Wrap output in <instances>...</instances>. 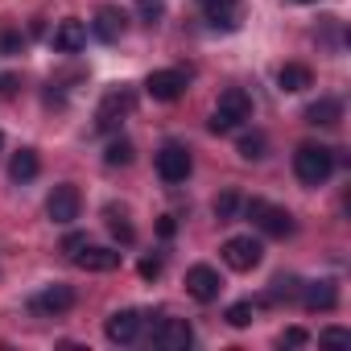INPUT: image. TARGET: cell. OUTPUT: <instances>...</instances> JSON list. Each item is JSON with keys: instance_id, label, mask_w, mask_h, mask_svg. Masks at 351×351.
<instances>
[{"instance_id": "cell-1", "label": "cell", "mask_w": 351, "mask_h": 351, "mask_svg": "<svg viewBox=\"0 0 351 351\" xmlns=\"http://www.w3.org/2000/svg\"><path fill=\"white\" fill-rule=\"evenodd\" d=\"M244 120H252V95H248L244 87H228V91L219 95V104H215L207 128H211L215 136H223V132H236Z\"/></svg>"}, {"instance_id": "cell-2", "label": "cell", "mask_w": 351, "mask_h": 351, "mask_svg": "<svg viewBox=\"0 0 351 351\" xmlns=\"http://www.w3.org/2000/svg\"><path fill=\"white\" fill-rule=\"evenodd\" d=\"M293 173H298V182H306V186H322L335 173V149H326V145H298Z\"/></svg>"}, {"instance_id": "cell-3", "label": "cell", "mask_w": 351, "mask_h": 351, "mask_svg": "<svg viewBox=\"0 0 351 351\" xmlns=\"http://www.w3.org/2000/svg\"><path fill=\"white\" fill-rule=\"evenodd\" d=\"M244 215H248L265 236H273V240L293 236V215H289L285 207H273V203H265V199H252V203H244Z\"/></svg>"}, {"instance_id": "cell-4", "label": "cell", "mask_w": 351, "mask_h": 351, "mask_svg": "<svg viewBox=\"0 0 351 351\" xmlns=\"http://www.w3.org/2000/svg\"><path fill=\"white\" fill-rule=\"evenodd\" d=\"M191 169H195V157H191L186 145H173V141L161 145V153H157V173H161V182L178 186V182L191 178Z\"/></svg>"}, {"instance_id": "cell-5", "label": "cell", "mask_w": 351, "mask_h": 351, "mask_svg": "<svg viewBox=\"0 0 351 351\" xmlns=\"http://www.w3.org/2000/svg\"><path fill=\"white\" fill-rule=\"evenodd\" d=\"M128 112H132V91H128V87H112V91L99 99V108H95V128H99V132H116Z\"/></svg>"}, {"instance_id": "cell-6", "label": "cell", "mask_w": 351, "mask_h": 351, "mask_svg": "<svg viewBox=\"0 0 351 351\" xmlns=\"http://www.w3.org/2000/svg\"><path fill=\"white\" fill-rule=\"evenodd\" d=\"M261 261H265V248H261V240H252V236H232V240L223 244V265L236 269V273H252Z\"/></svg>"}, {"instance_id": "cell-7", "label": "cell", "mask_w": 351, "mask_h": 351, "mask_svg": "<svg viewBox=\"0 0 351 351\" xmlns=\"http://www.w3.org/2000/svg\"><path fill=\"white\" fill-rule=\"evenodd\" d=\"M153 339L161 351H186L195 343V330L186 318H161V322H153Z\"/></svg>"}, {"instance_id": "cell-8", "label": "cell", "mask_w": 351, "mask_h": 351, "mask_svg": "<svg viewBox=\"0 0 351 351\" xmlns=\"http://www.w3.org/2000/svg\"><path fill=\"white\" fill-rule=\"evenodd\" d=\"M145 91H149V99H157V104L182 99V91H186V71H153V75L145 79Z\"/></svg>"}, {"instance_id": "cell-9", "label": "cell", "mask_w": 351, "mask_h": 351, "mask_svg": "<svg viewBox=\"0 0 351 351\" xmlns=\"http://www.w3.org/2000/svg\"><path fill=\"white\" fill-rule=\"evenodd\" d=\"M186 293L195 298V302H215L219 293H223V277H219V269H211V265H195L191 273H186Z\"/></svg>"}, {"instance_id": "cell-10", "label": "cell", "mask_w": 351, "mask_h": 351, "mask_svg": "<svg viewBox=\"0 0 351 351\" xmlns=\"http://www.w3.org/2000/svg\"><path fill=\"white\" fill-rule=\"evenodd\" d=\"M29 306H34V314H42V318H58V314H66V310L75 306V289L62 285V281H54V285H46Z\"/></svg>"}, {"instance_id": "cell-11", "label": "cell", "mask_w": 351, "mask_h": 351, "mask_svg": "<svg viewBox=\"0 0 351 351\" xmlns=\"http://www.w3.org/2000/svg\"><path fill=\"white\" fill-rule=\"evenodd\" d=\"M46 215L54 219V223H75L79 219V191L71 186V182H62V186H54L50 191V199H46Z\"/></svg>"}, {"instance_id": "cell-12", "label": "cell", "mask_w": 351, "mask_h": 351, "mask_svg": "<svg viewBox=\"0 0 351 351\" xmlns=\"http://www.w3.org/2000/svg\"><path fill=\"white\" fill-rule=\"evenodd\" d=\"M104 335H108V343H116V347L136 343V335H141V314H136V310H116V314H108Z\"/></svg>"}, {"instance_id": "cell-13", "label": "cell", "mask_w": 351, "mask_h": 351, "mask_svg": "<svg viewBox=\"0 0 351 351\" xmlns=\"http://www.w3.org/2000/svg\"><path fill=\"white\" fill-rule=\"evenodd\" d=\"M79 269H87V273H112V269H120V261H124V252H116V248H95V244H83L75 256H71Z\"/></svg>"}, {"instance_id": "cell-14", "label": "cell", "mask_w": 351, "mask_h": 351, "mask_svg": "<svg viewBox=\"0 0 351 351\" xmlns=\"http://www.w3.org/2000/svg\"><path fill=\"white\" fill-rule=\"evenodd\" d=\"M302 302H306V310H318V314H326V310H335L339 306V285L335 281H310V285H302Z\"/></svg>"}, {"instance_id": "cell-15", "label": "cell", "mask_w": 351, "mask_h": 351, "mask_svg": "<svg viewBox=\"0 0 351 351\" xmlns=\"http://www.w3.org/2000/svg\"><path fill=\"white\" fill-rule=\"evenodd\" d=\"M124 25H128V17H124L116 5H104V9L95 13V21H91V34H95L99 42H116V38L124 34Z\"/></svg>"}, {"instance_id": "cell-16", "label": "cell", "mask_w": 351, "mask_h": 351, "mask_svg": "<svg viewBox=\"0 0 351 351\" xmlns=\"http://www.w3.org/2000/svg\"><path fill=\"white\" fill-rule=\"evenodd\" d=\"M83 46H87V25L75 21V17H66V21L54 29V50H58V54H79Z\"/></svg>"}, {"instance_id": "cell-17", "label": "cell", "mask_w": 351, "mask_h": 351, "mask_svg": "<svg viewBox=\"0 0 351 351\" xmlns=\"http://www.w3.org/2000/svg\"><path fill=\"white\" fill-rule=\"evenodd\" d=\"M339 116H343V104H339L335 95H318V99L306 108V124H314V128H335Z\"/></svg>"}, {"instance_id": "cell-18", "label": "cell", "mask_w": 351, "mask_h": 351, "mask_svg": "<svg viewBox=\"0 0 351 351\" xmlns=\"http://www.w3.org/2000/svg\"><path fill=\"white\" fill-rule=\"evenodd\" d=\"M277 87H281L285 95H298V91L314 87V75H310V66H302V62H285L281 75H277Z\"/></svg>"}, {"instance_id": "cell-19", "label": "cell", "mask_w": 351, "mask_h": 351, "mask_svg": "<svg viewBox=\"0 0 351 351\" xmlns=\"http://www.w3.org/2000/svg\"><path fill=\"white\" fill-rule=\"evenodd\" d=\"M38 169H42L38 153H34V149H21V153H13V161H9V178H13L17 186H25V182L38 178Z\"/></svg>"}, {"instance_id": "cell-20", "label": "cell", "mask_w": 351, "mask_h": 351, "mask_svg": "<svg viewBox=\"0 0 351 351\" xmlns=\"http://www.w3.org/2000/svg\"><path fill=\"white\" fill-rule=\"evenodd\" d=\"M203 13L211 17V25L219 29H236V17H240V0H203Z\"/></svg>"}, {"instance_id": "cell-21", "label": "cell", "mask_w": 351, "mask_h": 351, "mask_svg": "<svg viewBox=\"0 0 351 351\" xmlns=\"http://www.w3.org/2000/svg\"><path fill=\"white\" fill-rule=\"evenodd\" d=\"M132 161V141H124V136H116V141H108V149H104V165H128Z\"/></svg>"}, {"instance_id": "cell-22", "label": "cell", "mask_w": 351, "mask_h": 351, "mask_svg": "<svg viewBox=\"0 0 351 351\" xmlns=\"http://www.w3.org/2000/svg\"><path fill=\"white\" fill-rule=\"evenodd\" d=\"M265 149H269L265 132H244V136H240V157H244V161H261Z\"/></svg>"}, {"instance_id": "cell-23", "label": "cell", "mask_w": 351, "mask_h": 351, "mask_svg": "<svg viewBox=\"0 0 351 351\" xmlns=\"http://www.w3.org/2000/svg\"><path fill=\"white\" fill-rule=\"evenodd\" d=\"M236 211H240V195H236V191H223V195L215 199V219L228 223V219H236Z\"/></svg>"}, {"instance_id": "cell-24", "label": "cell", "mask_w": 351, "mask_h": 351, "mask_svg": "<svg viewBox=\"0 0 351 351\" xmlns=\"http://www.w3.org/2000/svg\"><path fill=\"white\" fill-rule=\"evenodd\" d=\"M293 293H298V277H289V273H281V277H273V289H269V298H265V302H281V298L289 302Z\"/></svg>"}, {"instance_id": "cell-25", "label": "cell", "mask_w": 351, "mask_h": 351, "mask_svg": "<svg viewBox=\"0 0 351 351\" xmlns=\"http://www.w3.org/2000/svg\"><path fill=\"white\" fill-rule=\"evenodd\" d=\"M252 314H256V306L252 302H236V306H228V326H236V330H244L248 322H252Z\"/></svg>"}, {"instance_id": "cell-26", "label": "cell", "mask_w": 351, "mask_h": 351, "mask_svg": "<svg viewBox=\"0 0 351 351\" xmlns=\"http://www.w3.org/2000/svg\"><path fill=\"white\" fill-rule=\"evenodd\" d=\"M108 228H112V236H116L120 244H132V240H136V232H132V223H128L124 215H116V211H112V223H108Z\"/></svg>"}, {"instance_id": "cell-27", "label": "cell", "mask_w": 351, "mask_h": 351, "mask_svg": "<svg viewBox=\"0 0 351 351\" xmlns=\"http://www.w3.org/2000/svg\"><path fill=\"white\" fill-rule=\"evenodd\" d=\"M310 343V330L306 326H289L285 335H281V347H306Z\"/></svg>"}, {"instance_id": "cell-28", "label": "cell", "mask_w": 351, "mask_h": 351, "mask_svg": "<svg viewBox=\"0 0 351 351\" xmlns=\"http://www.w3.org/2000/svg\"><path fill=\"white\" fill-rule=\"evenodd\" d=\"M318 339H322V343H330V347H343V343H351V330H343V326H326Z\"/></svg>"}, {"instance_id": "cell-29", "label": "cell", "mask_w": 351, "mask_h": 351, "mask_svg": "<svg viewBox=\"0 0 351 351\" xmlns=\"http://www.w3.org/2000/svg\"><path fill=\"white\" fill-rule=\"evenodd\" d=\"M136 273H141L145 281H157V277H161V261H157V256H145V261L136 265Z\"/></svg>"}, {"instance_id": "cell-30", "label": "cell", "mask_w": 351, "mask_h": 351, "mask_svg": "<svg viewBox=\"0 0 351 351\" xmlns=\"http://www.w3.org/2000/svg\"><path fill=\"white\" fill-rule=\"evenodd\" d=\"M161 13H165V9H161V0H141V17H145L149 25H157Z\"/></svg>"}, {"instance_id": "cell-31", "label": "cell", "mask_w": 351, "mask_h": 351, "mask_svg": "<svg viewBox=\"0 0 351 351\" xmlns=\"http://www.w3.org/2000/svg\"><path fill=\"white\" fill-rule=\"evenodd\" d=\"M83 244H87V236H83V232H71V236L62 240V252H66V256H75V252H79Z\"/></svg>"}, {"instance_id": "cell-32", "label": "cell", "mask_w": 351, "mask_h": 351, "mask_svg": "<svg viewBox=\"0 0 351 351\" xmlns=\"http://www.w3.org/2000/svg\"><path fill=\"white\" fill-rule=\"evenodd\" d=\"M21 50V34H5L0 38V54H17Z\"/></svg>"}, {"instance_id": "cell-33", "label": "cell", "mask_w": 351, "mask_h": 351, "mask_svg": "<svg viewBox=\"0 0 351 351\" xmlns=\"http://www.w3.org/2000/svg\"><path fill=\"white\" fill-rule=\"evenodd\" d=\"M173 232H178V223H173V215H161V219H157V236H161V240H169Z\"/></svg>"}, {"instance_id": "cell-34", "label": "cell", "mask_w": 351, "mask_h": 351, "mask_svg": "<svg viewBox=\"0 0 351 351\" xmlns=\"http://www.w3.org/2000/svg\"><path fill=\"white\" fill-rule=\"evenodd\" d=\"M17 91V79L13 75H0V95H13Z\"/></svg>"}, {"instance_id": "cell-35", "label": "cell", "mask_w": 351, "mask_h": 351, "mask_svg": "<svg viewBox=\"0 0 351 351\" xmlns=\"http://www.w3.org/2000/svg\"><path fill=\"white\" fill-rule=\"evenodd\" d=\"M0 145H5V136H0Z\"/></svg>"}]
</instances>
